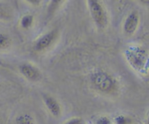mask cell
Returning a JSON list of instances; mask_svg holds the SVG:
<instances>
[{
	"label": "cell",
	"instance_id": "6da1fadb",
	"mask_svg": "<svg viewBox=\"0 0 149 124\" xmlns=\"http://www.w3.org/2000/svg\"><path fill=\"white\" fill-rule=\"evenodd\" d=\"M92 83L93 85L103 93H111L116 88V82L108 73L98 71L92 75Z\"/></svg>",
	"mask_w": 149,
	"mask_h": 124
},
{
	"label": "cell",
	"instance_id": "7a4b0ae2",
	"mask_svg": "<svg viewBox=\"0 0 149 124\" xmlns=\"http://www.w3.org/2000/svg\"><path fill=\"white\" fill-rule=\"evenodd\" d=\"M88 3L90 13L96 25H97L100 28H103L106 26L107 19L103 6L98 1H95V0L89 1Z\"/></svg>",
	"mask_w": 149,
	"mask_h": 124
},
{
	"label": "cell",
	"instance_id": "3957f363",
	"mask_svg": "<svg viewBox=\"0 0 149 124\" xmlns=\"http://www.w3.org/2000/svg\"><path fill=\"white\" fill-rule=\"evenodd\" d=\"M57 36V32L55 30L52 31L49 33L39 38L35 44L34 48L37 51H42L50 46L51 44L55 40Z\"/></svg>",
	"mask_w": 149,
	"mask_h": 124
},
{
	"label": "cell",
	"instance_id": "277c9868",
	"mask_svg": "<svg viewBox=\"0 0 149 124\" xmlns=\"http://www.w3.org/2000/svg\"><path fill=\"white\" fill-rule=\"evenodd\" d=\"M139 23V15L136 12L130 13L124 24V31L127 34H132L136 31Z\"/></svg>",
	"mask_w": 149,
	"mask_h": 124
},
{
	"label": "cell",
	"instance_id": "5b68a950",
	"mask_svg": "<svg viewBox=\"0 0 149 124\" xmlns=\"http://www.w3.org/2000/svg\"><path fill=\"white\" fill-rule=\"evenodd\" d=\"M20 71L26 79L31 81H36L40 77V72L39 70L29 64H22L20 67Z\"/></svg>",
	"mask_w": 149,
	"mask_h": 124
},
{
	"label": "cell",
	"instance_id": "8992f818",
	"mask_svg": "<svg viewBox=\"0 0 149 124\" xmlns=\"http://www.w3.org/2000/svg\"><path fill=\"white\" fill-rule=\"evenodd\" d=\"M44 102L48 110L55 117L60 116L61 113V107L58 101L52 96L45 95L44 96Z\"/></svg>",
	"mask_w": 149,
	"mask_h": 124
},
{
	"label": "cell",
	"instance_id": "52a82bcc",
	"mask_svg": "<svg viewBox=\"0 0 149 124\" xmlns=\"http://www.w3.org/2000/svg\"><path fill=\"white\" fill-rule=\"evenodd\" d=\"M132 55L131 57V61L132 63L135 66H136L137 67H141V66L144 65V63L143 62V61H145V55H144V53H141V51L138 50H133L132 52H130V55Z\"/></svg>",
	"mask_w": 149,
	"mask_h": 124
},
{
	"label": "cell",
	"instance_id": "ba28073f",
	"mask_svg": "<svg viewBox=\"0 0 149 124\" xmlns=\"http://www.w3.org/2000/svg\"><path fill=\"white\" fill-rule=\"evenodd\" d=\"M16 124H34V121L30 115L23 114L16 118Z\"/></svg>",
	"mask_w": 149,
	"mask_h": 124
},
{
	"label": "cell",
	"instance_id": "9c48e42d",
	"mask_svg": "<svg viewBox=\"0 0 149 124\" xmlns=\"http://www.w3.org/2000/svg\"><path fill=\"white\" fill-rule=\"evenodd\" d=\"M33 16L31 15H27L23 16L21 19L22 27L24 28V29H28V28H29L31 26L32 23H33Z\"/></svg>",
	"mask_w": 149,
	"mask_h": 124
},
{
	"label": "cell",
	"instance_id": "30bf717a",
	"mask_svg": "<svg viewBox=\"0 0 149 124\" xmlns=\"http://www.w3.org/2000/svg\"><path fill=\"white\" fill-rule=\"evenodd\" d=\"M10 45V39L3 34H0V48H5Z\"/></svg>",
	"mask_w": 149,
	"mask_h": 124
},
{
	"label": "cell",
	"instance_id": "8fae6325",
	"mask_svg": "<svg viewBox=\"0 0 149 124\" xmlns=\"http://www.w3.org/2000/svg\"><path fill=\"white\" fill-rule=\"evenodd\" d=\"M130 120L123 115H119L116 118V124H129Z\"/></svg>",
	"mask_w": 149,
	"mask_h": 124
},
{
	"label": "cell",
	"instance_id": "7c38bea8",
	"mask_svg": "<svg viewBox=\"0 0 149 124\" xmlns=\"http://www.w3.org/2000/svg\"><path fill=\"white\" fill-rule=\"evenodd\" d=\"M64 124H84V121L81 118H74L68 120Z\"/></svg>",
	"mask_w": 149,
	"mask_h": 124
},
{
	"label": "cell",
	"instance_id": "4fadbf2b",
	"mask_svg": "<svg viewBox=\"0 0 149 124\" xmlns=\"http://www.w3.org/2000/svg\"><path fill=\"white\" fill-rule=\"evenodd\" d=\"M9 17L8 13L2 5L0 4V19H5Z\"/></svg>",
	"mask_w": 149,
	"mask_h": 124
},
{
	"label": "cell",
	"instance_id": "5bb4252c",
	"mask_svg": "<svg viewBox=\"0 0 149 124\" xmlns=\"http://www.w3.org/2000/svg\"><path fill=\"white\" fill-rule=\"evenodd\" d=\"M96 124H111V121L107 117H101L97 120Z\"/></svg>",
	"mask_w": 149,
	"mask_h": 124
},
{
	"label": "cell",
	"instance_id": "9a60e30c",
	"mask_svg": "<svg viewBox=\"0 0 149 124\" xmlns=\"http://www.w3.org/2000/svg\"><path fill=\"white\" fill-rule=\"evenodd\" d=\"M30 3H32V4H33V5H39V3H40V1H38V0H36V1H28Z\"/></svg>",
	"mask_w": 149,
	"mask_h": 124
}]
</instances>
